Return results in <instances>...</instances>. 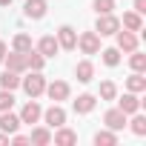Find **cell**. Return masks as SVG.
Wrapping results in <instances>:
<instances>
[{"label":"cell","instance_id":"1","mask_svg":"<svg viewBox=\"0 0 146 146\" xmlns=\"http://www.w3.org/2000/svg\"><path fill=\"white\" fill-rule=\"evenodd\" d=\"M20 86H23V92L29 98H40L43 89H46V78L40 75V72H32L29 78H20Z\"/></svg>","mask_w":146,"mask_h":146},{"label":"cell","instance_id":"2","mask_svg":"<svg viewBox=\"0 0 146 146\" xmlns=\"http://www.w3.org/2000/svg\"><path fill=\"white\" fill-rule=\"evenodd\" d=\"M120 29V17H115L112 12L109 15H98V23H95V32L100 35V37H109V35H115Z\"/></svg>","mask_w":146,"mask_h":146},{"label":"cell","instance_id":"3","mask_svg":"<svg viewBox=\"0 0 146 146\" xmlns=\"http://www.w3.org/2000/svg\"><path fill=\"white\" fill-rule=\"evenodd\" d=\"M40 117H43V123H46L49 129L66 126V112H63V106H60V103H52V106H49V109H46Z\"/></svg>","mask_w":146,"mask_h":146},{"label":"cell","instance_id":"4","mask_svg":"<svg viewBox=\"0 0 146 146\" xmlns=\"http://www.w3.org/2000/svg\"><path fill=\"white\" fill-rule=\"evenodd\" d=\"M78 46H80L83 54H98L100 52V35L98 32H83V35H78Z\"/></svg>","mask_w":146,"mask_h":146},{"label":"cell","instance_id":"5","mask_svg":"<svg viewBox=\"0 0 146 146\" xmlns=\"http://www.w3.org/2000/svg\"><path fill=\"white\" fill-rule=\"evenodd\" d=\"M46 95H49V100H54V103H60V100H69V83L66 80H54V83H46V89H43Z\"/></svg>","mask_w":146,"mask_h":146},{"label":"cell","instance_id":"6","mask_svg":"<svg viewBox=\"0 0 146 146\" xmlns=\"http://www.w3.org/2000/svg\"><path fill=\"white\" fill-rule=\"evenodd\" d=\"M40 115H43V109H40V103L32 98V100H29V103L20 109V115H17V117H20V123L32 126V123H37V120H40Z\"/></svg>","mask_w":146,"mask_h":146},{"label":"cell","instance_id":"7","mask_svg":"<svg viewBox=\"0 0 146 146\" xmlns=\"http://www.w3.org/2000/svg\"><path fill=\"white\" fill-rule=\"evenodd\" d=\"M57 46L72 52V49H78V32L72 29V26H60L57 29Z\"/></svg>","mask_w":146,"mask_h":146},{"label":"cell","instance_id":"8","mask_svg":"<svg viewBox=\"0 0 146 146\" xmlns=\"http://www.w3.org/2000/svg\"><path fill=\"white\" fill-rule=\"evenodd\" d=\"M49 12V3L46 0H26V6H23V15L29 20H43Z\"/></svg>","mask_w":146,"mask_h":146},{"label":"cell","instance_id":"9","mask_svg":"<svg viewBox=\"0 0 146 146\" xmlns=\"http://www.w3.org/2000/svg\"><path fill=\"white\" fill-rule=\"evenodd\" d=\"M115 37H117V49H120V52H135V49H137V35H135V32H129V29L120 32V29H117Z\"/></svg>","mask_w":146,"mask_h":146},{"label":"cell","instance_id":"10","mask_svg":"<svg viewBox=\"0 0 146 146\" xmlns=\"http://www.w3.org/2000/svg\"><path fill=\"white\" fill-rule=\"evenodd\" d=\"M37 52L49 60V57H54L57 52H60V46H57V37L54 35H43L40 40H37Z\"/></svg>","mask_w":146,"mask_h":146},{"label":"cell","instance_id":"11","mask_svg":"<svg viewBox=\"0 0 146 146\" xmlns=\"http://www.w3.org/2000/svg\"><path fill=\"white\" fill-rule=\"evenodd\" d=\"M126 117H129V115H123L120 109H109V112L103 115V123H106V129H112V132H120V129L126 126Z\"/></svg>","mask_w":146,"mask_h":146},{"label":"cell","instance_id":"12","mask_svg":"<svg viewBox=\"0 0 146 146\" xmlns=\"http://www.w3.org/2000/svg\"><path fill=\"white\" fill-rule=\"evenodd\" d=\"M3 66L6 69H12V72H26L29 66H26V52H6V57H3Z\"/></svg>","mask_w":146,"mask_h":146},{"label":"cell","instance_id":"13","mask_svg":"<svg viewBox=\"0 0 146 146\" xmlns=\"http://www.w3.org/2000/svg\"><path fill=\"white\" fill-rule=\"evenodd\" d=\"M117 109H120L123 115H135V112H140V98H137L135 92H126V95L117 100Z\"/></svg>","mask_w":146,"mask_h":146},{"label":"cell","instance_id":"14","mask_svg":"<svg viewBox=\"0 0 146 146\" xmlns=\"http://www.w3.org/2000/svg\"><path fill=\"white\" fill-rule=\"evenodd\" d=\"M20 126H23V123H20V117H17V115H12V109H9V112H0V132L15 135Z\"/></svg>","mask_w":146,"mask_h":146},{"label":"cell","instance_id":"15","mask_svg":"<svg viewBox=\"0 0 146 146\" xmlns=\"http://www.w3.org/2000/svg\"><path fill=\"white\" fill-rule=\"evenodd\" d=\"M52 140H54L57 146H72V143H78V132H72V129H66V126H57V132L52 135Z\"/></svg>","mask_w":146,"mask_h":146},{"label":"cell","instance_id":"16","mask_svg":"<svg viewBox=\"0 0 146 146\" xmlns=\"http://www.w3.org/2000/svg\"><path fill=\"white\" fill-rule=\"evenodd\" d=\"M72 106H75L78 115H89V112L98 106V98H95V95H78V100L72 103Z\"/></svg>","mask_w":146,"mask_h":146},{"label":"cell","instance_id":"17","mask_svg":"<svg viewBox=\"0 0 146 146\" xmlns=\"http://www.w3.org/2000/svg\"><path fill=\"white\" fill-rule=\"evenodd\" d=\"M29 143H35V146H49V143H52V129H49V126H37V129H32Z\"/></svg>","mask_w":146,"mask_h":146},{"label":"cell","instance_id":"18","mask_svg":"<svg viewBox=\"0 0 146 146\" xmlns=\"http://www.w3.org/2000/svg\"><path fill=\"white\" fill-rule=\"evenodd\" d=\"M120 29H129V32H140L143 29V17L132 9V12H126L123 15V20H120Z\"/></svg>","mask_w":146,"mask_h":146},{"label":"cell","instance_id":"19","mask_svg":"<svg viewBox=\"0 0 146 146\" xmlns=\"http://www.w3.org/2000/svg\"><path fill=\"white\" fill-rule=\"evenodd\" d=\"M75 78H78L80 83H89V80L95 78V66H92V60H80V63L75 66Z\"/></svg>","mask_w":146,"mask_h":146},{"label":"cell","instance_id":"20","mask_svg":"<svg viewBox=\"0 0 146 146\" xmlns=\"http://www.w3.org/2000/svg\"><path fill=\"white\" fill-rule=\"evenodd\" d=\"M126 89L135 92V95L146 92V78H143V72H132V75L126 78Z\"/></svg>","mask_w":146,"mask_h":146},{"label":"cell","instance_id":"21","mask_svg":"<svg viewBox=\"0 0 146 146\" xmlns=\"http://www.w3.org/2000/svg\"><path fill=\"white\" fill-rule=\"evenodd\" d=\"M20 86V72H12V69H6L3 75H0V89H9V92H15Z\"/></svg>","mask_w":146,"mask_h":146},{"label":"cell","instance_id":"22","mask_svg":"<svg viewBox=\"0 0 146 146\" xmlns=\"http://www.w3.org/2000/svg\"><path fill=\"white\" fill-rule=\"evenodd\" d=\"M43 63H46V57H43L37 49H29V52H26V66H29L32 72H43Z\"/></svg>","mask_w":146,"mask_h":146},{"label":"cell","instance_id":"23","mask_svg":"<svg viewBox=\"0 0 146 146\" xmlns=\"http://www.w3.org/2000/svg\"><path fill=\"white\" fill-rule=\"evenodd\" d=\"M95 146H117V135L112 129H100L95 135Z\"/></svg>","mask_w":146,"mask_h":146},{"label":"cell","instance_id":"24","mask_svg":"<svg viewBox=\"0 0 146 146\" xmlns=\"http://www.w3.org/2000/svg\"><path fill=\"white\" fill-rule=\"evenodd\" d=\"M12 46H15V52H29V49H32V37H29L26 32H17L15 40H12Z\"/></svg>","mask_w":146,"mask_h":146},{"label":"cell","instance_id":"25","mask_svg":"<svg viewBox=\"0 0 146 146\" xmlns=\"http://www.w3.org/2000/svg\"><path fill=\"white\" fill-rule=\"evenodd\" d=\"M126 123H129V129H132L137 137H143V135H146V117H143V115H137V112H135V117H132V120H126Z\"/></svg>","mask_w":146,"mask_h":146},{"label":"cell","instance_id":"26","mask_svg":"<svg viewBox=\"0 0 146 146\" xmlns=\"http://www.w3.org/2000/svg\"><path fill=\"white\" fill-rule=\"evenodd\" d=\"M132 57H129V66H132V72H146V54H140L137 49L135 52H129Z\"/></svg>","mask_w":146,"mask_h":146},{"label":"cell","instance_id":"27","mask_svg":"<svg viewBox=\"0 0 146 146\" xmlns=\"http://www.w3.org/2000/svg\"><path fill=\"white\" fill-rule=\"evenodd\" d=\"M98 95H100V100H115V98H117V86H115L112 80H103Z\"/></svg>","mask_w":146,"mask_h":146},{"label":"cell","instance_id":"28","mask_svg":"<svg viewBox=\"0 0 146 146\" xmlns=\"http://www.w3.org/2000/svg\"><path fill=\"white\" fill-rule=\"evenodd\" d=\"M100 57H103L106 66H117V63H120V49H117V46H115V49H103Z\"/></svg>","mask_w":146,"mask_h":146},{"label":"cell","instance_id":"29","mask_svg":"<svg viewBox=\"0 0 146 146\" xmlns=\"http://www.w3.org/2000/svg\"><path fill=\"white\" fill-rule=\"evenodd\" d=\"M92 9L98 15H109V12H115V0H92Z\"/></svg>","mask_w":146,"mask_h":146},{"label":"cell","instance_id":"30","mask_svg":"<svg viewBox=\"0 0 146 146\" xmlns=\"http://www.w3.org/2000/svg\"><path fill=\"white\" fill-rule=\"evenodd\" d=\"M15 106V95L9 89H0V112H9Z\"/></svg>","mask_w":146,"mask_h":146},{"label":"cell","instance_id":"31","mask_svg":"<svg viewBox=\"0 0 146 146\" xmlns=\"http://www.w3.org/2000/svg\"><path fill=\"white\" fill-rule=\"evenodd\" d=\"M135 12L137 15H146V0H135Z\"/></svg>","mask_w":146,"mask_h":146},{"label":"cell","instance_id":"32","mask_svg":"<svg viewBox=\"0 0 146 146\" xmlns=\"http://www.w3.org/2000/svg\"><path fill=\"white\" fill-rule=\"evenodd\" d=\"M6 52H9V46H6L3 40H0V63H3V57H6Z\"/></svg>","mask_w":146,"mask_h":146},{"label":"cell","instance_id":"33","mask_svg":"<svg viewBox=\"0 0 146 146\" xmlns=\"http://www.w3.org/2000/svg\"><path fill=\"white\" fill-rule=\"evenodd\" d=\"M0 143H9V135L6 132H0Z\"/></svg>","mask_w":146,"mask_h":146},{"label":"cell","instance_id":"34","mask_svg":"<svg viewBox=\"0 0 146 146\" xmlns=\"http://www.w3.org/2000/svg\"><path fill=\"white\" fill-rule=\"evenodd\" d=\"M0 6H12V0H0Z\"/></svg>","mask_w":146,"mask_h":146}]
</instances>
